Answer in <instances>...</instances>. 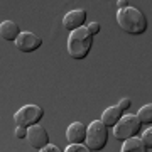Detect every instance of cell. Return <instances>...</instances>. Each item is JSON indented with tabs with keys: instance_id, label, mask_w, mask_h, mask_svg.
<instances>
[{
	"instance_id": "7a4b0ae2",
	"label": "cell",
	"mask_w": 152,
	"mask_h": 152,
	"mask_svg": "<svg viewBox=\"0 0 152 152\" xmlns=\"http://www.w3.org/2000/svg\"><path fill=\"white\" fill-rule=\"evenodd\" d=\"M93 46V34L88 27H80L69 32L68 37V53L73 59H85L90 54V49Z\"/></svg>"
},
{
	"instance_id": "4fadbf2b",
	"label": "cell",
	"mask_w": 152,
	"mask_h": 152,
	"mask_svg": "<svg viewBox=\"0 0 152 152\" xmlns=\"http://www.w3.org/2000/svg\"><path fill=\"white\" fill-rule=\"evenodd\" d=\"M139 118L142 120V124H147V125H152V103H147L144 105L140 110H139Z\"/></svg>"
},
{
	"instance_id": "9a60e30c",
	"label": "cell",
	"mask_w": 152,
	"mask_h": 152,
	"mask_svg": "<svg viewBox=\"0 0 152 152\" xmlns=\"http://www.w3.org/2000/svg\"><path fill=\"white\" fill-rule=\"evenodd\" d=\"M142 140H144V144L147 145V149L151 151L152 149V127H149L147 130H144V134H142Z\"/></svg>"
},
{
	"instance_id": "5b68a950",
	"label": "cell",
	"mask_w": 152,
	"mask_h": 152,
	"mask_svg": "<svg viewBox=\"0 0 152 152\" xmlns=\"http://www.w3.org/2000/svg\"><path fill=\"white\" fill-rule=\"evenodd\" d=\"M44 117V110L37 105H24L22 108H19L14 115L17 125H24V127H31V125L39 124Z\"/></svg>"
},
{
	"instance_id": "52a82bcc",
	"label": "cell",
	"mask_w": 152,
	"mask_h": 152,
	"mask_svg": "<svg viewBox=\"0 0 152 152\" xmlns=\"http://www.w3.org/2000/svg\"><path fill=\"white\" fill-rule=\"evenodd\" d=\"M86 10L85 9H75V10H69L63 17V27L66 31H76V29H80L85 26V22H86Z\"/></svg>"
},
{
	"instance_id": "5bb4252c",
	"label": "cell",
	"mask_w": 152,
	"mask_h": 152,
	"mask_svg": "<svg viewBox=\"0 0 152 152\" xmlns=\"http://www.w3.org/2000/svg\"><path fill=\"white\" fill-rule=\"evenodd\" d=\"M90 147L86 144H69V145L64 149V152H88Z\"/></svg>"
},
{
	"instance_id": "8992f818",
	"label": "cell",
	"mask_w": 152,
	"mask_h": 152,
	"mask_svg": "<svg viewBox=\"0 0 152 152\" xmlns=\"http://www.w3.org/2000/svg\"><path fill=\"white\" fill-rule=\"evenodd\" d=\"M14 42H15V48L20 53H34V51H37L42 46V39L39 37L37 34L24 31V32L19 34V37Z\"/></svg>"
},
{
	"instance_id": "d6986e66",
	"label": "cell",
	"mask_w": 152,
	"mask_h": 152,
	"mask_svg": "<svg viewBox=\"0 0 152 152\" xmlns=\"http://www.w3.org/2000/svg\"><path fill=\"white\" fill-rule=\"evenodd\" d=\"M61 149L58 145H53V144H48V145L46 147H42V149H41V152H59Z\"/></svg>"
},
{
	"instance_id": "8fae6325",
	"label": "cell",
	"mask_w": 152,
	"mask_h": 152,
	"mask_svg": "<svg viewBox=\"0 0 152 152\" xmlns=\"http://www.w3.org/2000/svg\"><path fill=\"white\" fill-rule=\"evenodd\" d=\"M122 115H124V110L120 108L118 105H115V107H108V108L103 112L102 115V122H103L108 129H113L117 122L122 118Z\"/></svg>"
},
{
	"instance_id": "2e32d148",
	"label": "cell",
	"mask_w": 152,
	"mask_h": 152,
	"mask_svg": "<svg viewBox=\"0 0 152 152\" xmlns=\"http://www.w3.org/2000/svg\"><path fill=\"white\" fill-rule=\"evenodd\" d=\"M27 135H29V127L17 125V129H15V137L17 139H27Z\"/></svg>"
},
{
	"instance_id": "ba28073f",
	"label": "cell",
	"mask_w": 152,
	"mask_h": 152,
	"mask_svg": "<svg viewBox=\"0 0 152 152\" xmlns=\"http://www.w3.org/2000/svg\"><path fill=\"white\" fill-rule=\"evenodd\" d=\"M29 144H31V147L32 149H37V151H41L42 147H46L49 144V135H48V130L44 129V127H41L39 124L36 125H31L29 127Z\"/></svg>"
},
{
	"instance_id": "30bf717a",
	"label": "cell",
	"mask_w": 152,
	"mask_h": 152,
	"mask_svg": "<svg viewBox=\"0 0 152 152\" xmlns=\"http://www.w3.org/2000/svg\"><path fill=\"white\" fill-rule=\"evenodd\" d=\"M20 34V27L14 20H4L0 24V36L4 41H15Z\"/></svg>"
},
{
	"instance_id": "7c38bea8",
	"label": "cell",
	"mask_w": 152,
	"mask_h": 152,
	"mask_svg": "<svg viewBox=\"0 0 152 152\" xmlns=\"http://www.w3.org/2000/svg\"><path fill=\"white\" fill-rule=\"evenodd\" d=\"M122 152H145L149 151L147 149V145L144 144V140H142V137H130V139H125L124 140V145H122V149H120Z\"/></svg>"
},
{
	"instance_id": "9c48e42d",
	"label": "cell",
	"mask_w": 152,
	"mask_h": 152,
	"mask_svg": "<svg viewBox=\"0 0 152 152\" xmlns=\"http://www.w3.org/2000/svg\"><path fill=\"white\" fill-rule=\"evenodd\" d=\"M86 132L88 127H85L81 122H73L66 129V139L69 144H86Z\"/></svg>"
},
{
	"instance_id": "277c9868",
	"label": "cell",
	"mask_w": 152,
	"mask_h": 152,
	"mask_svg": "<svg viewBox=\"0 0 152 152\" xmlns=\"http://www.w3.org/2000/svg\"><path fill=\"white\" fill-rule=\"evenodd\" d=\"M107 142H108V127L102 122V118L93 120L91 124L88 125L86 145L90 147V151L100 152L105 149Z\"/></svg>"
},
{
	"instance_id": "6da1fadb",
	"label": "cell",
	"mask_w": 152,
	"mask_h": 152,
	"mask_svg": "<svg viewBox=\"0 0 152 152\" xmlns=\"http://www.w3.org/2000/svg\"><path fill=\"white\" fill-rule=\"evenodd\" d=\"M117 24L120 26L122 31H125L127 34H132V36H140L149 27L145 14L130 5L127 9H120L117 12Z\"/></svg>"
},
{
	"instance_id": "ac0fdd59",
	"label": "cell",
	"mask_w": 152,
	"mask_h": 152,
	"mask_svg": "<svg viewBox=\"0 0 152 152\" xmlns=\"http://www.w3.org/2000/svg\"><path fill=\"white\" fill-rule=\"evenodd\" d=\"M88 31L95 36V34H98L100 31H102V26H100L98 22H91V24H88Z\"/></svg>"
},
{
	"instance_id": "e0dca14e",
	"label": "cell",
	"mask_w": 152,
	"mask_h": 152,
	"mask_svg": "<svg viewBox=\"0 0 152 152\" xmlns=\"http://www.w3.org/2000/svg\"><path fill=\"white\" fill-rule=\"evenodd\" d=\"M118 107L124 110V113H125V112L132 107V100H130V98H122V100L118 102Z\"/></svg>"
},
{
	"instance_id": "3957f363",
	"label": "cell",
	"mask_w": 152,
	"mask_h": 152,
	"mask_svg": "<svg viewBox=\"0 0 152 152\" xmlns=\"http://www.w3.org/2000/svg\"><path fill=\"white\" fill-rule=\"evenodd\" d=\"M142 120L139 118V115H132V113H127V115H122V118L117 122L113 129V137L117 140L124 142L125 139H130L134 135H139L142 130Z\"/></svg>"
},
{
	"instance_id": "ffe728a7",
	"label": "cell",
	"mask_w": 152,
	"mask_h": 152,
	"mask_svg": "<svg viewBox=\"0 0 152 152\" xmlns=\"http://www.w3.org/2000/svg\"><path fill=\"white\" fill-rule=\"evenodd\" d=\"M117 7H118V10L120 9H127L129 7V0H118L117 2Z\"/></svg>"
}]
</instances>
